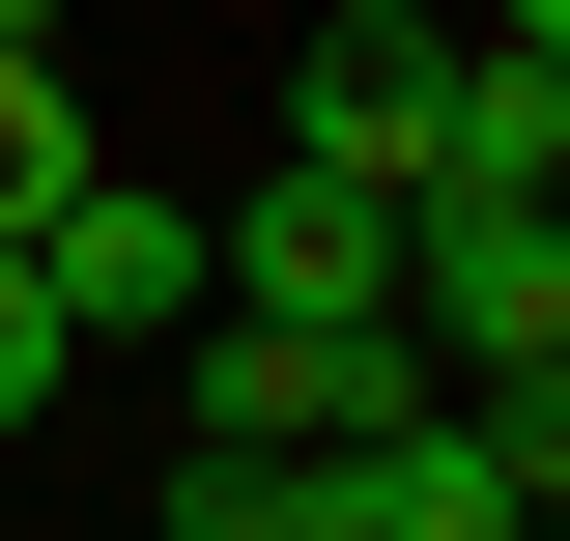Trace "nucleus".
Returning a JSON list of instances; mask_svg holds the SVG:
<instances>
[{
  "label": "nucleus",
  "instance_id": "nucleus-1",
  "mask_svg": "<svg viewBox=\"0 0 570 541\" xmlns=\"http://www.w3.org/2000/svg\"><path fill=\"white\" fill-rule=\"evenodd\" d=\"M371 427H428L400 314H200V456H371Z\"/></svg>",
  "mask_w": 570,
  "mask_h": 541
},
{
  "label": "nucleus",
  "instance_id": "nucleus-2",
  "mask_svg": "<svg viewBox=\"0 0 570 541\" xmlns=\"http://www.w3.org/2000/svg\"><path fill=\"white\" fill-rule=\"evenodd\" d=\"M285 171H343V200H428V171H456V29H428V0H343V29L285 58Z\"/></svg>",
  "mask_w": 570,
  "mask_h": 541
},
{
  "label": "nucleus",
  "instance_id": "nucleus-3",
  "mask_svg": "<svg viewBox=\"0 0 570 541\" xmlns=\"http://www.w3.org/2000/svg\"><path fill=\"white\" fill-rule=\"evenodd\" d=\"M542 484H570V400H428L343 456V541H542Z\"/></svg>",
  "mask_w": 570,
  "mask_h": 541
},
{
  "label": "nucleus",
  "instance_id": "nucleus-4",
  "mask_svg": "<svg viewBox=\"0 0 570 541\" xmlns=\"http://www.w3.org/2000/svg\"><path fill=\"white\" fill-rule=\"evenodd\" d=\"M29 285H58V342H200V200L171 171H58L29 200Z\"/></svg>",
  "mask_w": 570,
  "mask_h": 541
},
{
  "label": "nucleus",
  "instance_id": "nucleus-5",
  "mask_svg": "<svg viewBox=\"0 0 570 541\" xmlns=\"http://www.w3.org/2000/svg\"><path fill=\"white\" fill-rule=\"evenodd\" d=\"M200 314H400V200H343V171L200 200Z\"/></svg>",
  "mask_w": 570,
  "mask_h": 541
},
{
  "label": "nucleus",
  "instance_id": "nucleus-6",
  "mask_svg": "<svg viewBox=\"0 0 570 541\" xmlns=\"http://www.w3.org/2000/svg\"><path fill=\"white\" fill-rule=\"evenodd\" d=\"M58 371H86V342H58V285L0 257V456H29V427H58Z\"/></svg>",
  "mask_w": 570,
  "mask_h": 541
},
{
  "label": "nucleus",
  "instance_id": "nucleus-7",
  "mask_svg": "<svg viewBox=\"0 0 570 541\" xmlns=\"http://www.w3.org/2000/svg\"><path fill=\"white\" fill-rule=\"evenodd\" d=\"M257 541H343V456H314V484H285V513H257Z\"/></svg>",
  "mask_w": 570,
  "mask_h": 541
}]
</instances>
